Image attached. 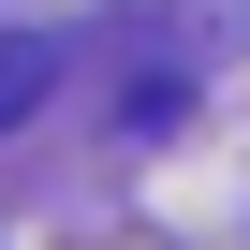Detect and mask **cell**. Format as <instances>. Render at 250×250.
Segmentation results:
<instances>
[{"instance_id":"obj_1","label":"cell","mask_w":250,"mask_h":250,"mask_svg":"<svg viewBox=\"0 0 250 250\" xmlns=\"http://www.w3.org/2000/svg\"><path fill=\"white\" fill-rule=\"evenodd\" d=\"M44 88H59V44H44V30H0V133H15Z\"/></svg>"}]
</instances>
